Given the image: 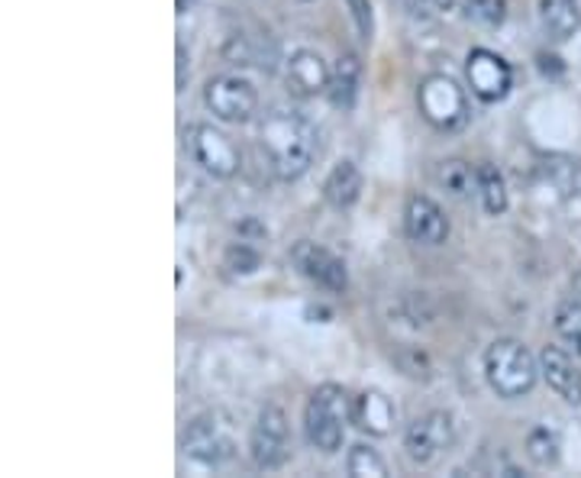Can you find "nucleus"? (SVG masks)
<instances>
[{"instance_id":"f257e3e1","label":"nucleus","mask_w":581,"mask_h":478,"mask_svg":"<svg viewBox=\"0 0 581 478\" xmlns=\"http://www.w3.org/2000/svg\"><path fill=\"white\" fill-rule=\"evenodd\" d=\"M258 149L281 181H294L317 159V129L298 111H271L258 123Z\"/></svg>"},{"instance_id":"f03ea898","label":"nucleus","mask_w":581,"mask_h":478,"mask_svg":"<svg viewBox=\"0 0 581 478\" xmlns=\"http://www.w3.org/2000/svg\"><path fill=\"white\" fill-rule=\"evenodd\" d=\"M536 358L520 340H494L484 353L488 385L501 398H523L536 385Z\"/></svg>"},{"instance_id":"7ed1b4c3","label":"nucleus","mask_w":581,"mask_h":478,"mask_svg":"<svg viewBox=\"0 0 581 478\" xmlns=\"http://www.w3.org/2000/svg\"><path fill=\"white\" fill-rule=\"evenodd\" d=\"M352 414L349 394L340 385H320L304 411V427H307V440L320 450V453H337L343 446L346 437V417Z\"/></svg>"},{"instance_id":"20e7f679","label":"nucleus","mask_w":581,"mask_h":478,"mask_svg":"<svg viewBox=\"0 0 581 478\" xmlns=\"http://www.w3.org/2000/svg\"><path fill=\"white\" fill-rule=\"evenodd\" d=\"M417 108L440 133H456L468 123V98L450 75H427L417 88Z\"/></svg>"},{"instance_id":"39448f33","label":"nucleus","mask_w":581,"mask_h":478,"mask_svg":"<svg viewBox=\"0 0 581 478\" xmlns=\"http://www.w3.org/2000/svg\"><path fill=\"white\" fill-rule=\"evenodd\" d=\"M185 149L191 162L214 178H232L239 172V149L232 146L230 136H224L207 123H191L185 129Z\"/></svg>"},{"instance_id":"423d86ee","label":"nucleus","mask_w":581,"mask_h":478,"mask_svg":"<svg viewBox=\"0 0 581 478\" xmlns=\"http://www.w3.org/2000/svg\"><path fill=\"white\" fill-rule=\"evenodd\" d=\"M249 450H252V463L258 469H278L288 453H291V433H288V417L281 407H265L252 427L249 437Z\"/></svg>"},{"instance_id":"0eeeda50","label":"nucleus","mask_w":581,"mask_h":478,"mask_svg":"<svg viewBox=\"0 0 581 478\" xmlns=\"http://www.w3.org/2000/svg\"><path fill=\"white\" fill-rule=\"evenodd\" d=\"M204 101H207V111L224 123H245L258 108V95H255L252 81H245L239 75L211 78L204 88Z\"/></svg>"},{"instance_id":"6e6552de","label":"nucleus","mask_w":581,"mask_h":478,"mask_svg":"<svg viewBox=\"0 0 581 478\" xmlns=\"http://www.w3.org/2000/svg\"><path fill=\"white\" fill-rule=\"evenodd\" d=\"M456 437V424H453V414L446 411H430L424 417H417L407 433H404V450L407 456L417 463V466H427L433 463Z\"/></svg>"},{"instance_id":"1a4fd4ad","label":"nucleus","mask_w":581,"mask_h":478,"mask_svg":"<svg viewBox=\"0 0 581 478\" xmlns=\"http://www.w3.org/2000/svg\"><path fill=\"white\" fill-rule=\"evenodd\" d=\"M465 75H468L471 95L484 104L504 101L514 85V72H510L507 59H501L491 49H471L468 62H465Z\"/></svg>"},{"instance_id":"9d476101","label":"nucleus","mask_w":581,"mask_h":478,"mask_svg":"<svg viewBox=\"0 0 581 478\" xmlns=\"http://www.w3.org/2000/svg\"><path fill=\"white\" fill-rule=\"evenodd\" d=\"M291 262L298 265V272L314 281L317 288L330 291V294H343L349 288V275L343 259H337L330 249L317 246V242H307L301 239L294 249H291Z\"/></svg>"},{"instance_id":"9b49d317","label":"nucleus","mask_w":581,"mask_h":478,"mask_svg":"<svg viewBox=\"0 0 581 478\" xmlns=\"http://www.w3.org/2000/svg\"><path fill=\"white\" fill-rule=\"evenodd\" d=\"M185 453L204 466H220L224 460L232 456V437L230 427L220 424L217 414H207V417H198L188 433H185Z\"/></svg>"},{"instance_id":"f8f14e48","label":"nucleus","mask_w":581,"mask_h":478,"mask_svg":"<svg viewBox=\"0 0 581 478\" xmlns=\"http://www.w3.org/2000/svg\"><path fill=\"white\" fill-rule=\"evenodd\" d=\"M404 230L420 246H440L450 237V221H446L443 207L433 198L414 194L407 201V207H404Z\"/></svg>"},{"instance_id":"ddd939ff","label":"nucleus","mask_w":581,"mask_h":478,"mask_svg":"<svg viewBox=\"0 0 581 478\" xmlns=\"http://www.w3.org/2000/svg\"><path fill=\"white\" fill-rule=\"evenodd\" d=\"M330 72L327 62L311 52V49H301L291 55L288 62V91L298 95V98H317V95H327L330 88Z\"/></svg>"},{"instance_id":"4468645a","label":"nucleus","mask_w":581,"mask_h":478,"mask_svg":"<svg viewBox=\"0 0 581 478\" xmlns=\"http://www.w3.org/2000/svg\"><path fill=\"white\" fill-rule=\"evenodd\" d=\"M540 372H543L546 385H550L559 398H566L569 404H581V372L579 365H576V358L569 356L566 350L546 347V350L540 353Z\"/></svg>"},{"instance_id":"2eb2a0df","label":"nucleus","mask_w":581,"mask_h":478,"mask_svg":"<svg viewBox=\"0 0 581 478\" xmlns=\"http://www.w3.org/2000/svg\"><path fill=\"white\" fill-rule=\"evenodd\" d=\"M394 417H397V411H394L391 398H384L381 391H362L352 404V420L362 430H368L371 437H384L394 427Z\"/></svg>"},{"instance_id":"dca6fc26","label":"nucleus","mask_w":581,"mask_h":478,"mask_svg":"<svg viewBox=\"0 0 581 478\" xmlns=\"http://www.w3.org/2000/svg\"><path fill=\"white\" fill-rule=\"evenodd\" d=\"M540 23L556 42H566L581 29V7L576 0H540Z\"/></svg>"},{"instance_id":"f3484780","label":"nucleus","mask_w":581,"mask_h":478,"mask_svg":"<svg viewBox=\"0 0 581 478\" xmlns=\"http://www.w3.org/2000/svg\"><path fill=\"white\" fill-rule=\"evenodd\" d=\"M358 194H362V172H358L349 159L337 162L333 172H330L327 181H324V198H327L333 207L346 211V207H352V204L358 201Z\"/></svg>"},{"instance_id":"a211bd4d","label":"nucleus","mask_w":581,"mask_h":478,"mask_svg":"<svg viewBox=\"0 0 581 478\" xmlns=\"http://www.w3.org/2000/svg\"><path fill=\"white\" fill-rule=\"evenodd\" d=\"M358 75H362L358 59H355V55H340V62H337V65H333V72H330V88H327V95H330L333 108L349 111V108L355 104Z\"/></svg>"},{"instance_id":"6ab92c4d","label":"nucleus","mask_w":581,"mask_h":478,"mask_svg":"<svg viewBox=\"0 0 581 478\" xmlns=\"http://www.w3.org/2000/svg\"><path fill=\"white\" fill-rule=\"evenodd\" d=\"M437 185L463 201L471 191H478V168H471L465 159H443L437 165Z\"/></svg>"},{"instance_id":"aec40b11","label":"nucleus","mask_w":581,"mask_h":478,"mask_svg":"<svg viewBox=\"0 0 581 478\" xmlns=\"http://www.w3.org/2000/svg\"><path fill=\"white\" fill-rule=\"evenodd\" d=\"M478 198H481V207L484 214H504L507 211V188H504V178L494 165H478Z\"/></svg>"},{"instance_id":"412c9836","label":"nucleus","mask_w":581,"mask_h":478,"mask_svg":"<svg viewBox=\"0 0 581 478\" xmlns=\"http://www.w3.org/2000/svg\"><path fill=\"white\" fill-rule=\"evenodd\" d=\"M543 175L550 178V185H556L566 198L581 194V162L569 155H550L543 165Z\"/></svg>"},{"instance_id":"4be33fe9","label":"nucleus","mask_w":581,"mask_h":478,"mask_svg":"<svg viewBox=\"0 0 581 478\" xmlns=\"http://www.w3.org/2000/svg\"><path fill=\"white\" fill-rule=\"evenodd\" d=\"M527 456L536 466H556L559 463V437L550 427H536L527 437Z\"/></svg>"},{"instance_id":"5701e85b","label":"nucleus","mask_w":581,"mask_h":478,"mask_svg":"<svg viewBox=\"0 0 581 478\" xmlns=\"http://www.w3.org/2000/svg\"><path fill=\"white\" fill-rule=\"evenodd\" d=\"M346 469L352 478H384L388 476V466H384V460H381L375 450L362 446V443H358V446H352Z\"/></svg>"},{"instance_id":"b1692460","label":"nucleus","mask_w":581,"mask_h":478,"mask_svg":"<svg viewBox=\"0 0 581 478\" xmlns=\"http://www.w3.org/2000/svg\"><path fill=\"white\" fill-rule=\"evenodd\" d=\"M459 7L471 23L481 26H501L507 16V0H459Z\"/></svg>"},{"instance_id":"393cba45","label":"nucleus","mask_w":581,"mask_h":478,"mask_svg":"<svg viewBox=\"0 0 581 478\" xmlns=\"http://www.w3.org/2000/svg\"><path fill=\"white\" fill-rule=\"evenodd\" d=\"M556 334L569 343H581V301L579 298H569L556 307Z\"/></svg>"},{"instance_id":"a878e982","label":"nucleus","mask_w":581,"mask_h":478,"mask_svg":"<svg viewBox=\"0 0 581 478\" xmlns=\"http://www.w3.org/2000/svg\"><path fill=\"white\" fill-rule=\"evenodd\" d=\"M258 265H262L258 249H252L245 242H232V246H227V252H224V268L230 275H252Z\"/></svg>"},{"instance_id":"bb28decb","label":"nucleus","mask_w":581,"mask_h":478,"mask_svg":"<svg viewBox=\"0 0 581 478\" xmlns=\"http://www.w3.org/2000/svg\"><path fill=\"white\" fill-rule=\"evenodd\" d=\"M349 13H352V20H355V26H358V33L368 39L371 36V29H375V16H371V0H346Z\"/></svg>"},{"instance_id":"cd10ccee","label":"nucleus","mask_w":581,"mask_h":478,"mask_svg":"<svg viewBox=\"0 0 581 478\" xmlns=\"http://www.w3.org/2000/svg\"><path fill=\"white\" fill-rule=\"evenodd\" d=\"M175 55H178V91H185V78H188V52H185L181 42H178Z\"/></svg>"},{"instance_id":"c85d7f7f","label":"nucleus","mask_w":581,"mask_h":478,"mask_svg":"<svg viewBox=\"0 0 581 478\" xmlns=\"http://www.w3.org/2000/svg\"><path fill=\"white\" fill-rule=\"evenodd\" d=\"M401 3H404L414 16H424V13H427V7H430V0H401Z\"/></svg>"},{"instance_id":"c756f323","label":"nucleus","mask_w":581,"mask_h":478,"mask_svg":"<svg viewBox=\"0 0 581 478\" xmlns=\"http://www.w3.org/2000/svg\"><path fill=\"white\" fill-rule=\"evenodd\" d=\"M437 3V10H453L456 7V0H433Z\"/></svg>"},{"instance_id":"7c9ffc66","label":"nucleus","mask_w":581,"mask_h":478,"mask_svg":"<svg viewBox=\"0 0 581 478\" xmlns=\"http://www.w3.org/2000/svg\"><path fill=\"white\" fill-rule=\"evenodd\" d=\"M572 298H579V301H581V275L576 278V294H572Z\"/></svg>"},{"instance_id":"2f4dec72","label":"nucleus","mask_w":581,"mask_h":478,"mask_svg":"<svg viewBox=\"0 0 581 478\" xmlns=\"http://www.w3.org/2000/svg\"><path fill=\"white\" fill-rule=\"evenodd\" d=\"M175 7H178V13H181V10L188 7V0H175Z\"/></svg>"}]
</instances>
